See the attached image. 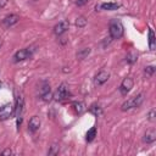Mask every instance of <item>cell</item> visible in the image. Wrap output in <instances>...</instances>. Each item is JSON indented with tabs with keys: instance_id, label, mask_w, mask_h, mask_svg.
Instances as JSON below:
<instances>
[{
	"instance_id": "6da1fadb",
	"label": "cell",
	"mask_w": 156,
	"mask_h": 156,
	"mask_svg": "<svg viewBox=\"0 0 156 156\" xmlns=\"http://www.w3.org/2000/svg\"><path fill=\"white\" fill-rule=\"evenodd\" d=\"M143 101H144V93H139L138 95L132 96L128 100H126L121 105V110L122 111H129L132 108H136L143 104Z\"/></svg>"
},
{
	"instance_id": "7a4b0ae2",
	"label": "cell",
	"mask_w": 156,
	"mask_h": 156,
	"mask_svg": "<svg viewBox=\"0 0 156 156\" xmlns=\"http://www.w3.org/2000/svg\"><path fill=\"white\" fill-rule=\"evenodd\" d=\"M108 33H110V37L112 39L122 38V35L124 33V28H123L122 22L118 20H111L110 24H108Z\"/></svg>"
},
{
	"instance_id": "3957f363",
	"label": "cell",
	"mask_w": 156,
	"mask_h": 156,
	"mask_svg": "<svg viewBox=\"0 0 156 156\" xmlns=\"http://www.w3.org/2000/svg\"><path fill=\"white\" fill-rule=\"evenodd\" d=\"M23 111H24V98H23V94L22 93H17L16 94V99H15V113H16L17 127L18 128H20V126L22 123Z\"/></svg>"
},
{
	"instance_id": "277c9868",
	"label": "cell",
	"mask_w": 156,
	"mask_h": 156,
	"mask_svg": "<svg viewBox=\"0 0 156 156\" xmlns=\"http://www.w3.org/2000/svg\"><path fill=\"white\" fill-rule=\"evenodd\" d=\"M34 51H35V49L34 48H24V49H21V50H18V51H16L15 52V55L12 56V60H13V62H21V61H24V60H27V58H30L32 56H33V54H34Z\"/></svg>"
},
{
	"instance_id": "5b68a950",
	"label": "cell",
	"mask_w": 156,
	"mask_h": 156,
	"mask_svg": "<svg viewBox=\"0 0 156 156\" xmlns=\"http://www.w3.org/2000/svg\"><path fill=\"white\" fill-rule=\"evenodd\" d=\"M71 96V91H69V87L67 85V83H61L55 93V99L58 100V101H62V100H66Z\"/></svg>"
},
{
	"instance_id": "8992f818",
	"label": "cell",
	"mask_w": 156,
	"mask_h": 156,
	"mask_svg": "<svg viewBox=\"0 0 156 156\" xmlns=\"http://www.w3.org/2000/svg\"><path fill=\"white\" fill-rule=\"evenodd\" d=\"M15 113V105L9 102L5 104L0 107V121H6L9 118L12 117V115Z\"/></svg>"
},
{
	"instance_id": "52a82bcc",
	"label": "cell",
	"mask_w": 156,
	"mask_h": 156,
	"mask_svg": "<svg viewBox=\"0 0 156 156\" xmlns=\"http://www.w3.org/2000/svg\"><path fill=\"white\" fill-rule=\"evenodd\" d=\"M133 85H134V80L130 78V77H127V78H124L123 80H122V83H121V85H119V93L124 96V95H127L130 90H132V88H133Z\"/></svg>"
},
{
	"instance_id": "ba28073f",
	"label": "cell",
	"mask_w": 156,
	"mask_h": 156,
	"mask_svg": "<svg viewBox=\"0 0 156 156\" xmlns=\"http://www.w3.org/2000/svg\"><path fill=\"white\" fill-rule=\"evenodd\" d=\"M18 21H20L18 15H16V13H10V15H7L6 17H4V20L1 21V24H2L5 28H10V27L15 26Z\"/></svg>"
},
{
	"instance_id": "9c48e42d",
	"label": "cell",
	"mask_w": 156,
	"mask_h": 156,
	"mask_svg": "<svg viewBox=\"0 0 156 156\" xmlns=\"http://www.w3.org/2000/svg\"><path fill=\"white\" fill-rule=\"evenodd\" d=\"M68 27H69V22H68L67 20H62V21H60L57 24H55V27H54V33H55L56 35H62V34H65V33L68 30Z\"/></svg>"
},
{
	"instance_id": "30bf717a",
	"label": "cell",
	"mask_w": 156,
	"mask_h": 156,
	"mask_svg": "<svg viewBox=\"0 0 156 156\" xmlns=\"http://www.w3.org/2000/svg\"><path fill=\"white\" fill-rule=\"evenodd\" d=\"M108 78H110V73L107 71H100L94 78V84L96 87H101L108 80Z\"/></svg>"
},
{
	"instance_id": "8fae6325",
	"label": "cell",
	"mask_w": 156,
	"mask_h": 156,
	"mask_svg": "<svg viewBox=\"0 0 156 156\" xmlns=\"http://www.w3.org/2000/svg\"><path fill=\"white\" fill-rule=\"evenodd\" d=\"M40 124H41L40 118L38 116H32L29 118V121H28V130L30 133H35L40 128Z\"/></svg>"
},
{
	"instance_id": "7c38bea8",
	"label": "cell",
	"mask_w": 156,
	"mask_h": 156,
	"mask_svg": "<svg viewBox=\"0 0 156 156\" xmlns=\"http://www.w3.org/2000/svg\"><path fill=\"white\" fill-rule=\"evenodd\" d=\"M155 140H156V130H155V129H149V130H146V133L144 134L143 141H144L145 144H152Z\"/></svg>"
},
{
	"instance_id": "4fadbf2b",
	"label": "cell",
	"mask_w": 156,
	"mask_h": 156,
	"mask_svg": "<svg viewBox=\"0 0 156 156\" xmlns=\"http://www.w3.org/2000/svg\"><path fill=\"white\" fill-rule=\"evenodd\" d=\"M121 5L119 4H117V2H104V4H101V5H96V10L98 9H101V10H106V11H115V10H117L118 7H119Z\"/></svg>"
},
{
	"instance_id": "5bb4252c",
	"label": "cell",
	"mask_w": 156,
	"mask_h": 156,
	"mask_svg": "<svg viewBox=\"0 0 156 156\" xmlns=\"http://www.w3.org/2000/svg\"><path fill=\"white\" fill-rule=\"evenodd\" d=\"M72 108H73V111H74L76 115H82L85 111L87 107H85V104L83 101H74L72 104Z\"/></svg>"
},
{
	"instance_id": "9a60e30c",
	"label": "cell",
	"mask_w": 156,
	"mask_h": 156,
	"mask_svg": "<svg viewBox=\"0 0 156 156\" xmlns=\"http://www.w3.org/2000/svg\"><path fill=\"white\" fill-rule=\"evenodd\" d=\"M90 51H91V49H90V48H82V49H79V50L77 51V54H76L77 60L82 61V60L87 58V57H88V55L90 54Z\"/></svg>"
},
{
	"instance_id": "2e32d148",
	"label": "cell",
	"mask_w": 156,
	"mask_h": 156,
	"mask_svg": "<svg viewBox=\"0 0 156 156\" xmlns=\"http://www.w3.org/2000/svg\"><path fill=\"white\" fill-rule=\"evenodd\" d=\"M89 112L93 113L94 116L99 117V116L102 115V107H101L100 105H98V104H93V105L89 107Z\"/></svg>"
},
{
	"instance_id": "e0dca14e",
	"label": "cell",
	"mask_w": 156,
	"mask_h": 156,
	"mask_svg": "<svg viewBox=\"0 0 156 156\" xmlns=\"http://www.w3.org/2000/svg\"><path fill=\"white\" fill-rule=\"evenodd\" d=\"M96 134H98V129H96V127H91V128L87 132V134H85V139H87V141H88V143L93 141V140L95 139Z\"/></svg>"
},
{
	"instance_id": "ac0fdd59",
	"label": "cell",
	"mask_w": 156,
	"mask_h": 156,
	"mask_svg": "<svg viewBox=\"0 0 156 156\" xmlns=\"http://www.w3.org/2000/svg\"><path fill=\"white\" fill-rule=\"evenodd\" d=\"M136 60H138V54H136V51H129L128 54H127V56H126V61L129 63V65H133V63H135L136 62Z\"/></svg>"
},
{
	"instance_id": "d6986e66",
	"label": "cell",
	"mask_w": 156,
	"mask_h": 156,
	"mask_svg": "<svg viewBox=\"0 0 156 156\" xmlns=\"http://www.w3.org/2000/svg\"><path fill=\"white\" fill-rule=\"evenodd\" d=\"M155 46H156L155 34H154V30L151 28H149V49L150 50H155Z\"/></svg>"
},
{
	"instance_id": "ffe728a7",
	"label": "cell",
	"mask_w": 156,
	"mask_h": 156,
	"mask_svg": "<svg viewBox=\"0 0 156 156\" xmlns=\"http://www.w3.org/2000/svg\"><path fill=\"white\" fill-rule=\"evenodd\" d=\"M49 91H51L50 84H49L46 80H43L41 84H40V88H39V94H40V96L44 95V94H46V93H49Z\"/></svg>"
},
{
	"instance_id": "44dd1931",
	"label": "cell",
	"mask_w": 156,
	"mask_h": 156,
	"mask_svg": "<svg viewBox=\"0 0 156 156\" xmlns=\"http://www.w3.org/2000/svg\"><path fill=\"white\" fill-rule=\"evenodd\" d=\"M87 23H88V21H87V18H85L84 16H79V17H77V20H76V26H77L78 28L85 27Z\"/></svg>"
},
{
	"instance_id": "7402d4cb",
	"label": "cell",
	"mask_w": 156,
	"mask_h": 156,
	"mask_svg": "<svg viewBox=\"0 0 156 156\" xmlns=\"http://www.w3.org/2000/svg\"><path fill=\"white\" fill-rule=\"evenodd\" d=\"M58 151H60V146H58L57 144H52V145L50 146V149L48 150V155H50V156H52V155H57Z\"/></svg>"
},
{
	"instance_id": "603a6c76",
	"label": "cell",
	"mask_w": 156,
	"mask_h": 156,
	"mask_svg": "<svg viewBox=\"0 0 156 156\" xmlns=\"http://www.w3.org/2000/svg\"><path fill=\"white\" fill-rule=\"evenodd\" d=\"M155 66H152V65H150V66H146L145 68H144V72H145V74L146 76H149V77H151V76H154V73H155Z\"/></svg>"
},
{
	"instance_id": "cb8c5ba5",
	"label": "cell",
	"mask_w": 156,
	"mask_h": 156,
	"mask_svg": "<svg viewBox=\"0 0 156 156\" xmlns=\"http://www.w3.org/2000/svg\"><path fill=\"white\" fill-rule=\"evenodd\" d=\"M146 117H147V119H149L150 122H154V121H155V117H156V110H155V108H151V110L147 112Z\"/></svg>"
},
{
	"instance_id": "d4e9b609",
	"label": "cell",
	"mask_w": 156,
	"mask_h": 156,
	"mask_svg": "<svg viewBox=\"0 0 156 156\" xmlns=\"http://www.w3.org/2000/svg\"><path fill=\"white\" fill-rule=\"evenodd\" d=\"M40 98H41V100H43V101L49 102V101H51V99H52V93H51V91H49V93H46V94L41 95Z\"/></svg>"
},
{
	"instance_id": "484cf974",
	"label": "cell",
	"mask_w": 156,
	"mask_h": 156,
	"mask_svg": "<svg viewBox=\"0 0 156 156\" xmlns=\"http://www.w3.org/2000/svg\"><path fill=\"white\" fill-rule=\"evenodd\" d=\"M89 2V0H77L76 1V5L77 6H84V5H87Z\"/></svg>"
},
{
	"instance_id": "4316f807",
	"label": "cell",
	"mask_w": 156,
	"mask_h": 156,
	"mask_svg": "<svg viewBox=\"0 0 156 156\" xmlns=\"http://www.w3.org/2000/svg\"><path fill=\"white\" fill-rule=\"evenodd\" d=\"M7 2H9V0H0V10H2L7 5Z\"/></svg>"
},
{
	"instance_id": "83f0119b",
	"label": "cell",
	"mask_w": 156,
	"mask_h": 156,
	"mask_svg": "<svg viewBox=\"0 0 156 156\" xmlns=\"http://www.w3.org/2000/svg\"><path fill=\"white\" fill-rule=\"evenodd\" d=\"M12 154V150L11 149H5L1 151V155H11Z\"/></svg>"
},
{
	"instance_id": "f1b7e54d",
	"label": "cell",
	"mask_w": 156,
	"mask_h": 156,
	"mask_svg": "<svg viewBox=\"0 0 156 156\" xmlns=\"http://www.w3.org/2000/svg\"><path fill=\"white\" fill-rule=\"evenodd\" d=\"M1 46H2V39L0 38V49H1Z\"/></svg>"
},
{
	"instance_id": "f546056e",
	"label": "cell",
	"mask_w": 156,
	"mask_h": 156,
	"mask_svg": "<svg viewBox=\"0 0 156 156\" xmlns=\"http://www.w3.org/2000/svg\"><path fill=\"white\" fill-rule=\"evenodd\" d=\"M0 88H1V83H0Z\"/></svg>"
}]
</instances>
